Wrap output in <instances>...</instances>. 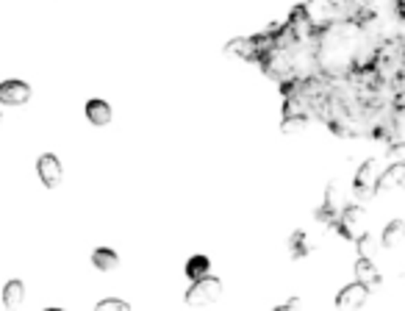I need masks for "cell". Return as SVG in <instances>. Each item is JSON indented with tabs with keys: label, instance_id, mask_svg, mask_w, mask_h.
Instances as JSON below:
<instances>
[{
	"label": "cell",
	"instance_id": "1",
	"mask_svg": "<svg viewBox=\"0 0 405 311\" xmlns=\"http://www.w3.org/2000/svg\"><path fill=\"white\" fill-rule=\"evenodd\" d=\"M336 231L342 233L344 239H361L364 233L369 231V217H366V211L361 206H347L342 211V217L336 220Z\"/></svg>",
	"mask_w": 405,
	"mask_h": 311
},
{
	"label": "cell",
	"instance_id": "2",
	"mask_svg": "<svg viewBox=\"0 0 405 311\" xmlns=\"http://www.w3.org/2000/svg\"><path fill=\"white\" fill-rule=\"evenodd\" d=\"M222 297V281L214 278V275H202L198 278L192 289L186 292V303L189 306H208V303H217Z\"/></svg>",
	"mask_w": 405,
	"mask_h": 311
},
{
	"label": "cell",
	"instance_id": "3",
	"mask_svg": "<svg viewBox=\"0 0 405 311\" xmlns=\"http://www.w3.org/2000/svg\"><path fill=\"white\" fill-rule=\"evenodd\" d=\"M375 178H378V164L375 161H364L361 164V170L355 173V195L361 198V200H369V198H375Z\"/></svg>",
	"mask_w": 405,
	"mask_h": 311
},
{
	"label": "cell",
	"instance_id": "4",
	"mask_svg": "<svg viewBox=\"0 0 405 311\" xmlns=\"http://www.w3.org/2000/svg\"><path fill=\"white\" fill-rule=\"evenodd\" d=\"M31 101V86L26 81H3L0 83V103L23 106Z\"/></svg>",
	"mask_w": 405,
	"mask_h": 311
},
{
	"label": "cell",
	"instance_id": "5",
	"mask_svg": "<svg viewBox=\"0 0 405 311\" xmlns=\"http://www.w3.org/2000/svg\"><path fill=\"white\" fill-rule=\"evenodd\" d=\"M339 208H342V189H339L336 183H330L328 192H325V203L317 211V220L325 223V225L336 223V220H339Z\"/></svg>",
	"mask_w": 405,
	"mask_h": 311
},
{
	"label": "cell",
	"instance_id": "6",
	"mask_svg": "<svg viewBox=\"0 0 405 311\" xmlns=\"http://www.w3.org/2000/svg\"><path fill=\"white\" fill-rule=\"evenodd\" d=\"M36 170H39V178H42V183L48 186V189H56L58 183H61V164H58V158L51 153L39 156V164H36Z\"/></svg>",
	"mask_w": 405,
	"mask_h": 311
},
{
	"label": "cell",
	"instance_id": "7",
	"mask_svg": "<svg viewBox=\"0 0 405 311\" xmlns=\"http://www.w3.org/2000/svg\"><path fill=\"white\" fill-rule=\"evenodd\" d=\"M366 297H369V289L364 284H350L344 286L342 292H339V297H336V306L339 309H361L364 303H366Z\"/></svg>",
	"mask_w": 405,
	"mask_h": 311
},
{
	"label": "cell",
	"instance_id": "8",
	"mask_svg": "<svg viewBox=\"0 0 405 311\" xmlns=\"http://www.w3.org/2000/svg\"><path fill=\"white\" fill-rule=\"evenodd\" d=\"M405 183V164L403 161H394L380 178H375V195L378 192H389V189H400Z\"/></svg>",
	"mask_w": 405,
	"mask_h": 311
},
{
	"label": "cell",
	"instance_id": "9",
	"mask_svg": "<svg viewBox=\"0 0 405 311\" xmlns=\"http://www.w3.org/2000/svg\"><path fill=\"white\" fill-rule=\"evenodd\" d=\"M355 278H358V284H364L369 292L380 286V272L378 267L369 261V256H358V261H355Z\"/></svg>",
	"mask_w": 405,
	"mask_h": 311
},
{
	"label": "cell",
	"instance_id": "10",
	"mask_svg": "<svg viewBox=\"0 0 405 311\" xmlns=\"http://www.w3.org/2000/svg\"><path fill=\"white\" fill-rule=\"evenodd\" d=\"M289 31H292V36L294 39H308L311 34H317V26L308 20V14H305V6H297L294 11H292V17H289Z\"/></svg>",
	"mask_w": 405,
	"mask_h": 311
},
{
	"label": "cell",
	"instance_id": "11",
	"mask_svg": "<svg viewBox=\"0 0 405 311\" xmlns=\"http://www.w3.org/2000/svg\"><path fill=\"white\" fill-rule=\"evenodd\" d=\"M86 117L92 126H108L111 123V106L106 101H89L86 103Z\"/></svg>",
	"mask_w": 405,
	"mask_h": 311
},
{
	"label": "cell",
	"instance_id": "12",
	"mask_svg": "<svg viewBox=\"0 0 405 311\" xmlns=\"http://www.w3.org/2000/svg\"><path fill=\"white\" fill-rule=\"evenodd\" d=\"M92 264H95L101 272H111V270L120 267V256H117L114 250H108V248H98V250L92 253Z\"/></svg>",
	"mask_w": 405,
	"mask_h": 311
},
{
	"label": "cell",
	"instance_id": "13",
	"mask_svg": "<svg viewBox=\"0 0 405 311\" xmlns=\"http://www.w3.org/2000/svg\"><path fill=\"white\" fill-rule=\"evenodd\" d=\"M23 297H26L23 281H9V284L3 286V303H6V309H17L23 303Z\"/></svg>",
	"mask_w": 405,
	"mask_h": 311
},
{
	"label": "cell",
	"instance_id": "14",
	"mask_svg": "<svg viewBox=\"0 0 405 311\" xmlns=\"http://www.w3.org/2000/svg\"><path fill=\"white\" fill-rule=\"evenodd\" d=\"M225 53L242 56V58H247V61H258V51H255L253 39H233V42H228Z\"/></svg>",
	"mask_w": 405,
	"mask_h": 311
},
{
	"label": "cell",
	"instance_id": "15",
	"mask_svg": "<svg viewBox=\"0 0 405 311\" xmlns=\"http://www.w3.org/2000/svg\"><path fill=\"white\" fill-rule=\"evenodd\" d=\"M403 239H405L403 220H394V223H389V228L383 231V248H397V245H403Z\"/></svg>",
	"mask_w": 405,
	"mask_h": 311
},
{
	"label": "cell",
	"instance_id": "16",
	"mask_svg": "<svg viewBox=\"0 0 405 311\" xmlns=\"http://www.w3.org/2000/svg\"><path fill=\"white\" fill-rule=\"evenodd\" d=\"M208 270H211V261L205 259V256H192V259L186 261V275L192 278V281H198L202 275H208Z\"/></svg>",
	"mask_w": 405,
	"mask_h": 311
},
{
	"label": "cell",
	"instance_id": "17",
	"mask_svg": "<svg viewBox=\"0 0 405 311\" xmlns=\"http://www.w3.org/2000/svg\"><path fill=\"white\" fill-rule=\"evenodd\" d=\"M308 128V117L305 114H286V120H283V126H280V131L283 133H303V131Z\"/></svg>",
	"mask_w": 405,
	"mask_h": 311
},
{
	"label": "cell",
	"instance_id": "18",
	"mask_svg": "<svg viewBox=\"0 0 405 311\" xmlns=\"http://www.w3.org/2000/svg\"><path fill=\"white\" fill-rule=\"evenodd\" d=\"M311 250H314V245H308V236H305L303 231H297L292 236V256H294V259H300V256L311 253Z\"/></svg>",
	"mask_w": 405,
	"mask_h": 311
},
{
	"label": "cell",
	"instance_id": "19",
	"mask_svg": "<svg viewBox=\"0 0 405 311\" xmlns=\"http://www.w3.org/2000/svg\"><path fill=\"white\" fill-rule=\"evenodd\" d=\"M98 309L101 311H128L130 306H128L125 300H103V303H98Z\"/></svg>",
	"mask_w": 405,
	"mask_h": 311
},
{
	"label": "cell",
	"instance_id": "20",
	"mask_svg": "<svg viewBox=\"0 0 405 311\" xmlns=\"http://www.w3.org/2000/svg\"><path fill=\"white\" fill-rule=\"evenodd\" d=\"M403 153H405V145H403V142H397V145L391 148V158H394V161H400V158H403Z\"/></svg>",
	"mask_w": 405,
	"mask_h": 311
},
{
	"label": "cell",
	"instance_id": "21",
	"mask_svg": "<svg viewBox=\"0 0 405 311\" xmlns=\"http://www.w3.org/2000/svg\"><path fill=\"white\" fill-rule=\"evenodd\" d=\"M0 120H3V114H0Z\"/></svg>",
	"mask_w": 405,
	"mask_h": 311
}]
</instances>
